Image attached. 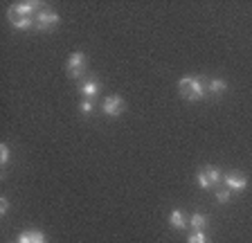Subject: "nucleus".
<instances>
[{"label": "nucleus", "instance_id": "3", "mask_svg": "<svg viewBox=\"0 0 252 243\" xmlns=\"http://www.w3.org/2000/svg\"><path fill=\"white\" fill-rule=\"evenodd\" d=\"M86 72V54L84 52H74L68 57V74L72 79H81Z\"/></svg>", "mask_w": 252, "mask_h": 243}, {"label": "nucleus", "instance_id": "10", "mask_svg": "<svg viewBox=\"0 0 252 243\" xmlns=\"http://www.w3.org/2000/svg\"><path fill=\"white\" fill-rule=\"evenodd\" d=\"M169 223H171L173 230H183V227H187V218H185V214L180 210H173L171 214H169Z\"/></svg>", "mask_w": 252, "mask_h": 243}, {"label": "nucleus", "instance_id": "18", "mask_svg": "<svg viewBox=\"0 0 252 243\" xmlns=\"http://www.w3.org/2000/svg\"><path fill=\"white\" fill-rule=\"evenodd\" d=\"M7 210H9V201H7V198H0V214L5 216Z\"/></svg>", "mask_w": 252, "mask_h": 243}, {"label": "nucleus", "instance_id": "13", "mask_svg": "<svg viewBox=\"0 0 252 243\" xmlns=\"http://www.w3.org/2000/svg\"><path fill=\"white\" fill-rule=\"evenodd\" d=\"M36 2H21V5H16V9L21 11L23 16H27V18H32V14H34V9H36Z\"/></svg>", "mask_w": 252, "mask_h": 243}, {"label": "nucleus", "instance_id": "6", "mask_svg": "<svg viewBox=\"0 0 252 243\" xmlns=\"http://www.w3.org/2000/svg\"><path fill=\"white\" fill-rule=\"evenodd\" d=\"M104 113L106 115H110V117H117V115H122L124 113V99H122L120 95H110V97H106L104 99Z\"/></svg>", "mask_w": 252, "mask_h": 243}, {"label": "nucleus", "instance_id": "9", "mask_svg": "<svg viewBox=\"0 0 252 243\" xmlns=\"http://www.w3.org/2000/svg\"><path fill=\"white\" fill-rule=\"evenodd\" d=\"M18 243H47V241H45V234L43 232L32 230V232H23L21 237H18Z\"/></svg>", "mask_w": 252, "mask_h": 243}, {"label": "nucleus", "instance_id": "8", "mask_svg": "<svg viewBox=\"0 0 252 243\" xmlns=\"http://www.w3.org/2000/svg\"><path fill=\"white\" fill-rule=\"evenodd\" d=\"M97 92H99V81L94 79V77H88V79L81 84V95H84L86 99H94Z\"/></svg>", "mask_w": 252, "mask_h": 243}, {"label": "nucleus", "instance_id": "15", "mask_svg": "<svg viewBox=\"0 0 252 243\" xmlns=\"http://www.w3.org/2000/svg\"><path fill=\"white\" fill-rule=\"evenodd\" d=\"M187 243H207V237H205L203 232H194L191 237H189Z\"/></svg>", "mask_w": 252, "mask_h": 243}, {"label": "nucleus", "instance_id": "11", "mask_svg": "<svg viewBox=\"0 0 252 243\" xmlns=\"http://www.w3.org/2000/svg\"><path fill=\"white\" fill-rule=\"evenodd\" d=\"M205 225H207V218L203 216V214H191V218H189V227H194V232H203Z\"/></svg>", "mask_w": 252, "mask_h": 243}, {"label": "nucleus", "instance_id": "1", "mask_svg": "<svg viewBox=\"0 0 252 243\" xmlns=\"http://www.w3.org/2000/svg\"><path fill=\"white\" fill-rule=\"evenodd\" d=\"M178 92L183 95V99H187V101H198L205 97L207 88H205V84L198 77H183V79L178 81Z\"/></svg>", "mask_w": 252, "mask_h": 243}, {"label": "nucleus", "instance_id": "14", "mask_svg": "<svg viewBox=\"0 0 252 243\" xmlns=\"http://www.w3.org/2000/svg\"><path fill=\"white\" fill-rule=\"evenodd\" d=\"M93 108H94L93 99H84V101H81V106H79V111L84 113V115H88V113H93Z\"/></svg>", "mask_w": 252, "mask_h": 243}, {"label": "nucleus", "instance_id": "5", "mask_svg": "<svg viewBox=\"0 0 252 243\" xmlns=\"http://www.w3.org/2000/svg\"><path fill=\"white\" fill-rule=\"evenodd\" d=\"M7 21H9L14 27H18V30H30L32 25H36V21H34V18L23 16L21 11L16 9V5H11L9 9H7Z\"/></svg>", "mask_w": 252, "mask_h": 243}, {"label": "nucleus", "instance_id": "4", "mask_svg": "<svg viewBox=\"0 0 252 243\" xmlns=\"http://www.w3.org/2000/svg\"><path fill=\"white\" fill-rule=\"evenodd\" d=\"M34 21H36L38 30H43V32H50V30H54V27L59 25V21H61V18H59L57 11L43 9V11H38V14H36V18H34Z\"/></svg>", "mask_w": 252, "mask_h": 243}, {"label": "nucleus", "instance_id": "16", "mask_svg": "<svg viewBox=\"0 0 252 243\" xmlns=\"http://www.w3.org/2000/svg\"><path fill=\"white\" fill-rule=\"evenodd\" d=\"M7 160H9V149H7V144H0V162H2V167L7 164Z\"/></svg>", "mask_w": 252, "mask_h": 243}, {"label": "nucleus", "instance_id": "7", "mask_svg": "<svg viewBox=\"0 0 252 243\" xmlns=\"http://www.w3.org/2000/svg\"><path fill=\"white\" fill-rule=\"evenodd\" d=\"M223 182L227 185V189H230V191H243V189L248 187L246 176H239V174H227V176H223Z\"/></svg>", "mask_w": 252, "mask_h": 243}, {"label": "nucleus", "instance_id": "2", "mask_svg": "<svg viewBox=\"0 0 252 243\" xmlns=\"http://www.w3.org/2000/svg\"><path fill=\"white\" fill-rule=\"evenodd\" d=\"M196 180H198V185L203 187V189H212L214 185H219L220 180H223V174H220V169H216V167H205V169L198 171V176H196Z\"/></svg>", "mask_w": 252, "mask_h": 243}, {"label": "nucleus", "instance_id": "12", "mask_svg": "<svg viewBox=\"0 0 252 243\" xmlns=\"http://www.w3.org/2000/svg\"><path fill=\"white\" fill-rule=\"evenodd\" d=\"M225 88H227L225 79H210V84H207V92H212V95H220Z\"/></svg>", "mask_w": 252, "mask_h": 243}, {"label": "nucleus", "instance_id": "17", "mask_svg": "<svg viewBox=\"0 0 252 243\" xmlns=\"http://www.w3.org/2000/svg\"><path fill=\"white\" fill-rule=\"evenodd\" d=\"M216 201H219V203H227V201H230V189H220L219 194H216Z\"/></svg>", "mask_w": 252, "mask_h": 243}]
</instances>
